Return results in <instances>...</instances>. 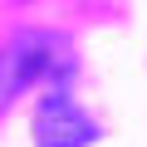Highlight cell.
I'll list each match as a JSON object with an SVG mask.
<instances>
[{
    "label": "cell",
    "mask_w": 147,
    "mask_h": 147,
    "mask_svg": "<svg viewBox=\"0 0 147 147\" xmlns=\"http://www.w3.org/2000/svg\"><path fill=\"white\" fill-rule=\"evenodd\" d=\"M59 64H64V49L49 34H20L10 44H0V113L10 108V98L20 88H30L34 79H44Z\"/></svg>",
    "instance_id": "cell-1"
},
{
    "label": "cell",
    "mask_w": 147,
    "mask_h": 147,
    "mask_svg": "<svg viewBox=\"0 0 147 147\" xmlns=\"http://www.w3.org/2000/svg\"><path fill=\"white\" fill-rule=\"evenodd\" d=\"M98 123L74 103L64 88H49L34 108V147H93Z\"/></svg>",
    "instance_id": "cell-2"
}]
</instances>
